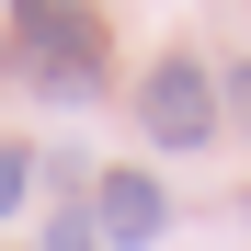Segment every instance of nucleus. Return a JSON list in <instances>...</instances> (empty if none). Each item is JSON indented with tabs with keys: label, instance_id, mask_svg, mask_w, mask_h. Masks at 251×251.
Segmentation results:
<instances>
[{
	"label": "nucleus",
	"instance_id": "nucleus-1",
	"mask_svg": "<svg viewBox=\"0 0 251 251\" xmlns=\"http://www.w3.org/2000/svg\"><path fill=\"white\" fill-rule=\"evenodd\" d=\"M137 126H149V149H217V69L205 57H149L137 69Z\"/></svg>",
	"mask_w": 251,
	"mask_h": 251
},
{
	"label": "nucleus",
	"instance_id": "nucleus-2",
	"mask_svg": "<svg viewBox=\"0 0 251 251\" xmlns=\"http://www.w3.org/2000/svg\"><path fill=\"white\" fill-rule=\"evenodd\" d=\"M12 23H23V69L34 80H103V12L92 0H12Z\"/></svg>",
	"mask_w": 251,
	"mask_h": 251
},
{
	"label": "nucleus",
	"instance_id": "nucleus-3",
	"mask_svg": "<svg viewBox=\"0 0 251 251\" xmlns=\"http://www.w3.org/2000/svg\"><path fill=\"white\" fill-rule=\"evenodd\" d=\"M92 228H103L114 251H149L160 228H172V194H160L149 172H103V194H92Z\"/></svg>",
	"mask_w": 251,
	"mask_h": 251
},
{
	"label": "nucleus",
	"instance_id": "nucleus-4",
	"mask_svg": "<svg viewBox=\"0 0 251 251\" xmlns=\"http://www.w3.org/2000/svg\"><path fill=\"white\" fill-rule=\"evenodd\" d=\"M217 103L240 114V137H251V57H228V69H217Z\"/></svg>",
	"mask_w": 251,
	"mask_h": 251
},
{
	"label": "nucleus",
	"instance_id": "nucleus-5",
	"mask_svg": "<svg viewBox=\"0 0 251 251\" xmlns=\"http://www.w3.org/2000/svg\"><path fill=\"white\" fill-rule=\"evenodd\" d=\"M92 240H103L92 217H57V228H46V251H92Z\"/></svg>",
	"mask_w": 251,
	"mask_h": 251
},
{
	"label": "nucleus",
	"instance_id": "nucleus-6",
	"mask_svg": "<svg viewBox=\"0 0 251 251\" xmlns=\"http://www.w3.org/2000/svg\"><path fill=\"white\" fill-rule=\"evenodd\" d=\"M23 205V149H0V217Z\"/></svg>",
	"mask_w": 251,
	"mask_h": 251
},
{
	"label": "nucleus",
	"instance_id": "nucleus-7",
	"mask_svg": "<svg viewBox=\"0 0 251 251\" xmlns=\"http://www.w3.org/2000/svg\"><path fill=\"white\" fill-rule=\"evenodd\" d=\"M240 217H251V205H240Z\"/></svg>",
	"mask_w": 251,
	"mask_h": 251
}]
</instances>
